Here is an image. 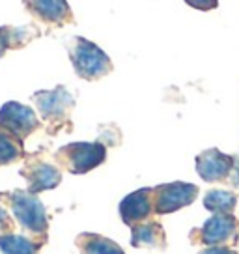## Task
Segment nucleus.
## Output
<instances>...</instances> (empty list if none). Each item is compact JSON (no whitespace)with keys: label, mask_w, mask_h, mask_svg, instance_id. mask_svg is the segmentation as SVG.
<instances>
[{"label":"nucleus","mask_w":239,"mask_h":254,"mask_svg":"<svg viewBox=\"0 0 239 254\" xmlns=\"http://www.w3.org/2000/svg\"><path fill=\"white\" fill-rule=\"evenodd\" d=\"M232 168H234V157L217 148L202 151L196 157V172L207 183L226 180L232 174Z\"/></svg>","instance_id":"obj_8"},{"label":"nucleus","mask_w":239,"mask_h":254,"mask_svg":"<svg viewBox=\"0 0 239 254\" xmlns=\"http://www.w3.org/2000/svg\"><path fill=\"white\" fill-rule=\"evenodd\" d=\"M8 51V47H6V43H4V40H2V36H0V58L4 56V53Z\"/></svg>","instance_id":"obj_22"},{"label":"nucleus","mask_w":239,"mask_h":254,"mask_svg":"<svg viewBox=\"0 0 239 254\" xmlns=\"http://www.w3.org/2000/svg\"><path fill=\"white\" fill-rule=\"evenodd\" d=\"M0 251L2 254H38V245L24 236L6 234L0 236Z\"/></svg>","instance_id":"obj_17"},{"label":"nucleus","mask_w":239,"mask_h":254,"mask_svg":"<svg viewBox=\"0 0 239 254\" xmlns=\"http://www.w3.org/2000/svg\"><path fill=\"white\" fill-rule=\"evenodd\" d=\"M198 196V187L192 183L172 182L153 189V209L157 213H172L192 204Z\"/></svg>","instance_id":"obj_5"},{"label":"nucleus","mask_w":239,"mask_h":254,"mask_svg":"<svg viewBox=\"0 0 239 254\" xmlns=\"http://www.w3.org/2000/svg\"><path fill=\"white\" fill-rule=\"evenodd\" d=\"M185 2H187V6L200 9V11H209L219 6V0H185Z\"/></svg>","instance_id":"obj_18"},{"label":"nucleus","mask_w":239,"mask_h":254,"mask_svg":"<svg viewBox=\"0 0 239 254\" xmlns=\"http://www.w3.org/2000/svg\"><path fill=\"white\" fill-rule=\"evenodd\" d=\"M9 206L17 222L32 234H45L47 213L40 198L30 190H13L9 194Z\"/></svg>","instance_id":"obj_4"},{"label":"nucleus","mask_w":239,"mask_h":254,"mask_svg":"<svg viewBox=\"0 0 239 254\" xmlns=\"http://www.w3.org/2000/svg\"><path fill=\"white\" fill-rule=\"evenodd\" d=\"M77 243L84 254H125L114 241L96 234H84Z\"/></svg>","instance_id":"obj_14"},{"label":"nucleus","mask_w":239,"mask_h":254,"mask_svg":"<svg viewBox=\"0 0 239 254\" xmlns=\"http://www.w3.org/2000/svg\"><path fill=\"white\" fill-rule=\"evenodd\" d=\"M230 182L234 187L239 189V155L234 157V168H232V174H230Z\"/></svg>","instance_id":"obj_19"},{"label":"nucleus","mask_w":239,"mask_h":254,"mask_svg":"<svg viewBox=\"0 0 239 254\" xmlns=\"http://www.w3.org/2000/svg\"><path fill=\"white\" fill-rule=\"evenodd\" d=\"M23 140L0 127V165H9L23 157Z\"/></svg>","instance_id":"obj_16"},{"label":"nucleus","mask_w":239,"mask_h":254,"mask_svg":"<svg viewBox=\"0 0 239 254\" xmlns=\"http://www.w3.org/2000/svg\"><path fill=\"white\" fill-rule=\"evenodd\" d=\"M69 58L75 73L84 80L103 79L112 71V60L109 55L84 38H73L69 43Z\"/></svg>","instance_id":"obj_1"},{"label":"nucleus","mask_w":239,"mask_h":254,"mask_svg":"<svg viewBox=\"0 0 239 254\" xmlns=\"http://www.w3.org/2000/svg\"><path fill=\"white\" fill-rule=\"evenodd\" d=\"M28 13L47 26H64L73 23V11L67 0H23Z\"/></svg>","instance_id":"obj_7"},{"label":"nucleus","mask_w":239,"mask_h":254,"mask_svg":"<svg viewBox=\"0 0 239 254\" xmlns=\"http://www.w3.org/2000/svg\"><path fill=\"white\" fill-rule=\"evenodd\" d=\"M236 234V219L230 213H215L200 228V241L204 245H219Z\"/></svg>","instance_id":"obj_11"},{"label":"nucleus","mask_w":239,"mask_h":254,"mask_svg":"<svg viewBox=\"0 0 239 254\" xmlns=\"http://www.w3.org/2000/svg\"><path fill=\"white\" fill-rule=\"evenodd\" d=\"M200 254H238V253H234L232 249H226V247H209V249L202 251Z\"/></svg>","instance_id":"obj_20"},{"label":"nucleus","mask_w":239,"mask_h":254,"mask_svg":"<svg viewBox=\"0 0 239 254\" xmlns=\"http://www.w3.org/2000/svg\"><path fill=\"white\" fill-rule=\"evenodd\" d=\"M0 127L24 140L40 127V118L30 107H24L17 101H8L0 109Z\"/></svg>","instance_id":"obj_6"},{"label":"nucleus","mask_w":239,"mask_h":254,"mask_svg":"<svg viewBox=\"0 0 239 254\" xmlns=\"http://www.w3.org/2000/svg\"><path fill=\"white\" fill-rule=\"evenodd\" d=\"M0 36L8 49H21L28 45L34 38L40 36V30L34 24L26 26H0Z\"/></svg>","instance_id":"obj_13"},{"label":"nucleus","mask_w":239,"mask_h":254,"mask_svg":"<svg viewBox=\"0 0 239 254\" xmlns=\"http://www.w3.org/2000/svg\"><path fill=\"white\" fill-rule=\"evenodd\" d=\"M55 159L71 174H86L103 165L107 148L101 142H73L62 146L55 153Z\"/></svg>","instance_id":"obj_2"},{"label":"nucleus","mask_w":239,"mask_h":254,"mask_svg":"<svg viewBox=\"0 0 239 254\" xmlns=\"http://www.w3.org/2000/svg\"><path fill=\"white\" fill-rule=\"evenodd\" d=\"M238 204V196L230 190L213 189L204 196V206L213 213H232Z\"/></svg>","instance_id":"obj_15"},{"label":"nucleus","mask_w":239,"mask_h":254,"mask_svg":"<svg viewBox=\"0 0 239 254\" xmlns=\"http://www.w3.org/2000/svg\"><path fill=\"white\" fill-rule=\"evenodd\" d=\"M21 176H23L26 183H28V190L38 194L41 190H49L55 189L60 185L62 182V174L60 170L55 167V165H49V163H43V161H34V163H28L26 167L21 170Z\"/></svg>","instance_id":"obj_9"},{"label":"nucleus","mask_w":239,"mask_h":254,"mask_svg":"<svg viewBox=\"0 0 239 254\" xmlns=\"http://www.w3.org/2000/svg\"><path fill=\"white\" fill-rule=\"evenodd\" d=\"M153 211V189H138L120 204V217L125 224L146 221Z\"/></svg>","instance_id":"obj_10"},{"label":"nucleus","mask_w":239,"mask_h":254,"mask_svg":"<svg viewBox=\"0 0 239 254\" xmlns=\"http://www.w3.org/2000/svg\"><path fill=\"white\" fill-rule=\"evenodd\" d=\"M131 243L135 247H163L165 234L157 222H138L133 226Z\"/></svg>","instance_id":"obj_12"},{"label":"nucleus","mask_w":239,"mask_h":254,"mask_svg":"<svg viewBox=\"0 0 239 254\" xmlns=\"http://www.w3.org/2000/svg\"><path fill=\"white\" fill-rule=\"evenodd\" d=\"M32 101L38 112H40V116L43 118V122H47L53 129L65 126L73 107H75L73 95L64 86H56L55 90L36 92L32 95Z\"/></svg>","instance_id":"obj_3"},{"label":"nucleus","mask_w":239,"mask_h":254,"mask_svg":"<svg viewBox=\"0 0 239 254\" xmlns=\"http://www.w3.org/2000/svg\"><path fill=\"white\" fill-rule=\"evenodd\" d=\"M8 211L4 207H0V228H6L8 226Z\"/></svg>","instance_id":"obj_21"}]
</instances>
